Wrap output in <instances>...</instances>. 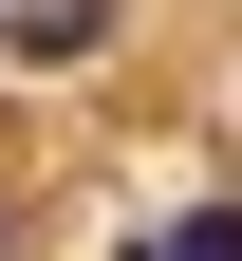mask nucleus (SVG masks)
<instances>
[{
    "mask_svg": "<svg viewBox=\"0 0 242 261\" xmlns=\"http://www.w3.org/2000/svg\"><path fill=\"white\" fill-rule=\"evenodd\" d=\"M112 38V0H19V56H93Z\"/></svg>",
    "mask_w": 242,
    "mask_h": 261,
    "instance_id": "nucleus-1",
    "label": "nucleus"
},
{
    "mask_svg": "<svg viewBox=\"0 0 242 261\" xmlns=\"http://www.w3.org/2000/svg\"><path fill=\"white\" fill-rule=\"evenodd\" d=\"M149 261H242V205H186V224H168Z\"/></svg>",
    "mask_w": 242,
    "mask_h": 261,
    "instance_id": "nucleus-2",
    "label": "nucleus"
},
{
    "mask_svg": "<svg viewBox=\"0 0 242 261\" xmlns=\"http://www.w3.org/2000/svg\"><path fill=\"white\" fill-rule=\"evenodd\" d=\"M0 243H19V205H0Z\"/></svg>",
    "mask_w": 242,
    "mask_h": 261,
    "instance_id": "nucleus-3",
    "label": "nucleus"
}]
</instances>
